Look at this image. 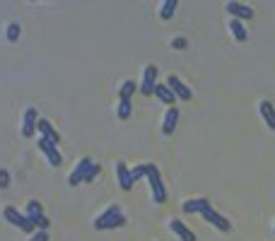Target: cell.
<instances>
[{"label":"cell","mask_w":275,"mask_h":241,"mask_svg":"<svg viewBox=\"0 0 275 241\" xmlns=\"http://www.w3.org/2000/svg\"><path fill=\"white\" fill-rule=\"evenodd\" d=\"M147 184H150V191H152V200L154 203H164L167 200V186L162 181V174L154 164H150L147 169Z\"/></svg>","instance_id":"obj_1"},{"label":"cell","mask_w":275,"mask_h":241,"mask_svg":"<svg viewBox=\"0 0 275 241\" xmlns=\"http://www.w3.org/2000/svg\"><path fill=\"white\" fill-rule=\"evenodd\" d=\"M3 215H5V219L10 222V224H15L17 229H22V231H27V234H32L36 227H34L32 222L27 219V215H22L20 210H15V208H5L3 210Z\"/></svg>","instance_id":"obj_2"},{"label":"cell","mask_w":275,"mask_h":241,"mask_svg":"<svg viewBox=\"0 0 275 241\" xmlns=\"http://www.w3.org/2000/svg\"><path fill=\"white\" fill-rule=\"evenodd\" d=\"M36 147L44 152V157L48 159V164H51V166H61V164H63V154L58 152V145H53L51 140H46V138H39Z\"/></svg>","instance_id":"obj_3"},{"label":"cell","mask_w":275,"mask_h":241,"mask_svg":"<svg viewBox=\"0 0 275 241\" xmlns=\"http://www.w3.org/2000/svg\"><path fill=\"white\" fill-rule=\"evenodd\" d=\"M154 87H157V66L150 63V66L143 70V82L138 85V89L147 97V94H154Z\"/></svg>","instance_id":"obj_4"},{"label":"cell","mask_w":275,"mask_h":241,"mask_svg":"<svg viewBox=\"0 0 275 241\" xmlns=\"http://www.w3.org/2000/svg\"><path fill=\"white\" fill-rule=\"evenodd\" d=\"M225 12H230L232 20H239V22L251 20V17H253V10L249 8V5H244V3H234V0L225 3Z\"/></svg>","instance_id":"obj_5"},{"label":"cell","mask_w":275,"mask_h":241,"mask_svg":"<svg viewBox=\"0 0 275 241\" xmlns=\"http://www.w3.org/2000/svg\"><path fill=\"white\" fill-rule=\"evenodd\" d=\"M92 164H94V162H92L89 157H82V159L77 162L75 169L70 171V176H68V184H70V186H77V184H85V174L89 171V166H92Z\"/></svg>","instance_id":"obj_6"},{"label":"cell","mask_w":275,"mask_h":241,"mask_svg":"<svg viewBox=\"0 0 275 241\" xmlns=\"http://www.w3.org/2000/svg\"><path fill=\"white\" fill-rule=\"evenodd\" d=\"M200 215H203V219H205V222H210V224H212L215 229H220V231H230V229H232L230 219H227V217H222V215L217 212V210L208 208V210H203Z\"/></svg>","instance_id":"obj_7"},{"label":"cell","mask_w":275,"mask_h":241,"mask_svg":"<svg viewBox=\"0 0 275 241\" xmlns=\"http://www.w3.org/2000/svg\"><path fill=\"white\" fill-rule=\"evenodd\" d=\"M36 126H39V113L34 106H29L22 116V138H32L36 133Z\"/></svg>","instance_id":"obj_8"},{"label":"cell","mask_w":275,"mask_h":241,"mask_svg":"<svg viewBox=\"0 0 275 241\" xmlns=\"http://www.w3.org/2000/svg\"><path fill=\"white\" fill-rule=\"evenodd\" d=\"M167 87L172 89V92H174V97L181 99V101H188V99L193 97V94H191V89H188L186 85L181 82V77H176V75H169V77H167Z\"/></svg>","instance_id":"obj_9"},{"label":"cell","mask_w":275,"mask_h":241,"mask_svg":"<svg viewBox=\"0 0 275 241\" xmlns=\"http://www.w3.org/2000/svg\"><path fill=\"white\" fill-rule=\"evenodd\" d=\"M119 215H121V208H119V205H109V208L104 210V212H101L99 217L94 219V229H106V227H109L111 222H114V219L119 217Z\"/></svg>","instance_id":"obj_10"},{"label":"cell","mask_w":275,"mask_h":241,"mask_svg":"<svg viewBox=\"0 0 275 241\" xmlns=\"http://www.w3.org/2000/svg\"><path fill=\"white\" fill-rule=\"evenodd\" d=\"M36 131L41 133V138H46V140H51L53 145L61 143V135H58V131H56L53 126H51V120L39 118V126H36Z\"/></svg>","instance_id":"obj_11"},{"label":"cell","mask_w":275,"mask_h":241,"mask_svg":"<svg viewBox=\"0 0 275 241\" xmlns=\"http://www.w3.org/2000/svg\"><path fill=\"white\" fill-rule=\"evenodd\" d=\"M169 227H172V231H174L176 236L181 241H196V234L188 229L186 224L181 222V219H169Z\"/></svg>","instance_id":"obj_12"},{"label":"cell","mask_w":275,"mask_h":241,"mask_svg":"<svg viewBox=\"0 0 275 241\" xmlns=\"http://www.w3.org/2000/svg\"><path fill=\"white\" fill-rule=\"evenodd\" d=\"M258 113H261V118H263V123L270 128V131H275V106L270 104V101H261L258 104Z\"/></svg>","instance_id":"obj_13"},{"label":"cell","mask_w":275,"mask_h":241,"mask_svg":"<svg viewBox=\"0 0 275 241\" xmlns=\"http://www.w3.org/2000/svg\"><path fill=\"white\" fill-rule=\"evenodd\" d=\"M116 176H119V186L123 191H128L133 186V176H131V169L126 162H116Z\"/></svg>","instance_id":"obj_14"},{"label":"cell","mask_w":275,"mask_h":241,"mask_svg":"<svg viewBox=\"0 0 275 241\" xmlns=\"http://www.w3.org/2000/svg\"><path fill=\"white\" fill-rule=\"evenodd\" d=\"M176 123H179V109L176 106H169L164 113V120H162V131H164V135H172L176 128Z\"/></svg>","instance_id":"obj_15"},{"label":"cell","mask_w":275,"mask_h":241,"mask_svg":"<svg viewBox=\"0 0 275 241\" xmlns=\"http://www.w3.org/2000/svg\"><path fill=\"white\" fill-rule=\"evenodd\" d=\"M210 203L208 198H193V200H186L184 205H181V210L186 212V215H193V212H203V210H208Z\"/></svg>","instance_id":"obj_16"},{"label":"cell","mask_w":275,"mask_h":241,"mask_svg":"<svg viewBox=\"0 0 275 241\" xmlns=\"http://www.w3.org/2000/svg\"><path fill=\"white\" fill-rule=\"evenodd\" d=\"M24 215H27V219H29L34 227H36V222L44 217V208H41V203H39V200H29V203H27V212H24Z\"/></svg>","instance_id":"obj_17"},{"label":"cell","mask_w":275,"mask_h":241,"mask_svg":"<svg viewBox=\"0 0 275 241\" xmlns=\"http://www.w3.org/2000/svg\"><path fill=\"white\" fill-rule=\"evenodd\" d=\"M154 94H157V99H159L162 104H167V106H174L176 97H174V92L167 87V85H157V87H154Z\"/></svg>","instance_id":"obj_18"},{"label":"cell","mask_w":275,"mask_h":241,"mask_svg":"<svg viewBox=\"0 0 275 241\" xmlns=\"http://www.w3.org/2000/svg\"><path fill=\"white\" fill-rule=\"evenodd\" d=\"M230 32H232V36H234L239 44L249 39V32L244 29V22H239V20H230Z\"/></svg>","instance_id":"obj_19"},{"label":"cell","mask_w":275,"mask_h":241,"mask_svg":"<svg viewBox=\"0 0 275 241\" xmlns=\"http://www.w3.org/2000/svg\"><path fill=\"white\" fill-rule=\"evenodd\" d=\"M176 5H179L176 0H164V3L159 5V17H162V20H172V17H174Z\"/></svg>","instance_id":"obj_20"},{"label":"cell","mask_w":275,"mask_h":241,"mask_svg":"<svg viewBox=\"0 0 275 241\" xmlns=\"http://www.w3.org/2000/svg\"><path fill=\"white\" fill-rule=\"evenodd\" d=\"M131 106H133V104H131V99H121V101H119V109H116V113H119V118H121V120H126V118H128V116H131Z\"/></svg>","instance_id":"obj_21"},{"label":"cell","mask_w":275,"mask_h":241,"mask_svg":"<svg viewBox=\"0 0 275 241\" xmlns=\"http://www.w3.org/2000/svg\"><path fill=\"white\" fill-rule=\"evenodd\" d=\"M135 89H138V85H135L133 80H126V82L121 85V99H131V94L135 92Z\"/></svg>","instance_id":"obj_22"},{"label":"cell","mask_w":275,"mask_h":241,"mask_svg":"<svg viewBox=\"0 0 275 241\" xmlns=\"http://www.w3.org/2000/svg\"><path fill=\"white\" fill-rule=\"evenodd\" d=\"M5 36H8V41H17V39H20V24H17V22L8 24V32H5Z\"/></svg>","instance_id":"obj_23"},{"label":"cell","mask_w":275,"mask_h":241,"mask_svg":"<svg viewBox=\"0 0 275 241\" xmlns=\"http://www.w3.org/2000/svg\"><path fill=\"white\" fill-rule=\"evenodd\" d=\"M147 169H150V164H140V166H135V169H131L133 184H135L138 178H143V176H147Z\"/></svg>","instance_id":"obj_24"},{"label":"cell","mask_w":275,"mask_h":241,"mask_svg":"<svg viewBox=\"0 0 275 241\" xmlns=\"http://www.w3.org/2000/svg\"><path fill=\"white\" fill-rule=\"evenodd\" d=\"M97 176H99V164H92V166H89V171L85 174V184H89V181H94Z\"/></svg>","instance_id":"obj_25"},{"label":"cell","mask_w":275,"mask_h":241,"mask_svg":"<svg viewBox=\"0 0 275 241\" xmlns=\"http://www.w3.org/2000/svg\"><path fill=\"white\" fill-rule=\"evenodd\" d=\"M29 241H48V231H41V229H36L32 234V239Z\"/></svg>","instance_id":"obj_26"},{"label":"cell","mask_w":275,"mask_h":241,"mask_svg":"<svg viewBox=\"0 0 275 241\" xmlns=\"http://www.w3.org/2000/svg\"><path fill=\"white\" fill-rule=\"evenodd\" d=\"M10 186V174L5 169H0V188H8Z\"/></svg>","instance_id":"obj_27"},{"label":"cell","mask_w":275,"mask_h":241,"mask_svg":"<svg viewBox=\"0 0 275 241\" xmlns=\"http://www.w3.org/2000/svg\"><path fill=\"white\" fill-rule=\"evenodd\" d=\"M172 48H179V51L186 48V39H184V36H176L174 41H172Z\"/></svg>","instance_id":"obj_28"},{"label":"cell","mask_w":275,"mask_h":241,"mask_svg":"<svg viewBox=\"0 0 275 241\" xmlns=\"http://www.w3.org/2000/svg\"><path fill=\"white\" fill-rule=\"evenodd\" d=\"M273 234H275V229H273Z\"/></svg>","instance_id":"obj_29"}]
</instances>
